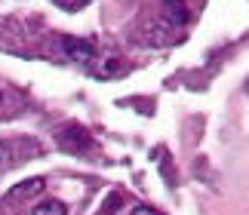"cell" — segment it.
I'll return each instance as SVG.
<instances>
[{
	"label": "cell",
	"mask_w": 249,
	"mask_h": 215,
	"mask_svg": "<svg viewBox=\"0 0 249 215\" xmlns=\"http://www.w3.org/2000/svg\"><path fill=\"white\" fill-rule=\"evenodd\" d=\"M62 53H65V58H71V62H89V58H95V43L80 40V37H65Z\"/></svg>",
	"instance_id": "1"
},
{
	"label": "cell",
	"mask_w": 249,
	"mask_h": 215,
	"mask_svg": "<svg viewBox=\"0 0 249 215\" xmlns=\"http://www.w3.org/2000/svg\"><path fill=\"white\" fill-rule=\"evenodd\" d=\"M59 144L68 148V151H86L89 148V135H86L80 126H65L59 132Z\"/></svg>",
	"instance_id": "2"
},
{
	"label": "cell",
	"mask_w": 249,
	"mask_h": 215,
	"mask_svg": "<svg viewBox=\"0 0 249 215\" xmlns=\"http://www.w3.org/2000/svg\"><path fill=\"white\" fill-rule=\"evenodd\" d=\"M163 16H166V22H172V25H185L191 18L185 0H163Z\"/></svg>",
	"instance_id": "3"
},
{
	"label": "cell",
	"mask_w": 249,
	"mask_h": 215,
	"mask_svg": "<svg viewBox=\"0 0 249 215\" xmlns=\"http://www.w3.org/2000/svg\"><path fill=\"white\" fill-rule=\"evenodd\" d=\"M92 71H95V77L108 80V77H117V74H123V71H126V65H123L117 55H105V58H102V65H95Z\"/></svg>",
	"instance_id": "4"
},
{
	"label": "cell",
	"mask_w": 249,
	"mask_h": 215,
	"mask_svg": "<svg viewBox=\"0 0 249 215\" xmlns=\"http://www.w3.org/2000/svg\"><path fill=\"white\" fill-rule=\"evenodd\" d=\"M31 215H68V209H65L62 200H53L50 197V200H40V203H37Z\"/></svg>",
	"instance_id": "5"
},
{
	"label": "cell",
	"mask_w": 249,
	"mask_h": 215,
	"mask_svg": "<svg viewBox=\"0 0 249 215\" xmlns=\"http://www.w3.org/2000/svg\"><path fill=\"white\" fill-rule=\"evenodd\" d=\"M43 191V179H31L28 184H18V188L9 191V200H18V197H34V194Z\"/></svg>",
	"instance_id": "6"
},
{
	"label": "cell",
	"mask_w": 249,
	"mask_h": 215,
	"mask_svg": "<svg viewBox=\"0 0 249 215\" xmlns=\"http://www.w3.org/2000/svg\"><path fill=\"white\" fill-rule=\"evenodd\" d=\"M55 6H62V9H83L89 0H53Z\"/></svg>",
	"instance_id": "7"
},
{
	"label": "cell",
	"mask_w": 249,
	"mask_h": 215,
	"mask_svg": "<svg viewBox=\"0 0 249 215\" xmlns=\"http://www.w3.org/2000/svg\"><path fill=\"white\" fill-rule=\"evenodd\" d=\"M132 215H160V212L151 209V206H139V209H132Z\"/></svg>",
	"instance_id": "8"
},
{
	"label": "cell",
	"mask_w": 249,
	"mask_h": 215,
	"mask_svg": "<svg viewBox=\"0 0 249 215\" xmlns=\"http://www.w3.org/2000/svg\"><path fill=\"white\" fill-rule=\"evenodd\" d=\"M6 163V144H0V166Z\"/></svg>",
	"instance_id": "9"
},
{
	"label": "cell",
	"mask_w": 249,
	"mask_h": 215,
	"mask_svg": "<svg viewBox=\"0 0 249 215\" xmlns=\"http://www.w3.org/2000/svg\"><path fill=\"white\" fill-rule=\"evenodd\" d=\"M0 105H3V95H0Z\"/></svg>",
	"instance_id": "10"
}]
</instances>
